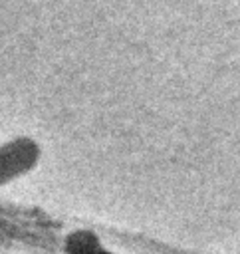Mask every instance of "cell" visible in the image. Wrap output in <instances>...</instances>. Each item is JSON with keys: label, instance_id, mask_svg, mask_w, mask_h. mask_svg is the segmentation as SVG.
Listing matches in <instances>:
<instances>
[{"label": "cell", "instance_id": "obj_1", "mask_svg": "<svg viewBox=\"0 0 240 254\" xmlns=\"http://www.w3.org/2000/svg\"><path fill=\"white\" fill-rule=\"evenodd\" d=\"M67 250H69V254H99L101 252L95 236H91L87 232H79V234L71 236Z\"/></svg>", "mask_w": 240, "mask_h": 254}, {"label": "cell", "instance_id": "obj_2", "mask_svg": "<svg viewBox=\"0 0 240 254\" xmlns=\"http://www.w3.org/2000/svg\"><path fill=\"white\" fill-rule=\"evenodd\" d=\"M99 254H103V252H99Z\"/></svg>", "mask_w": 240, "mask_h": 254}]
</instances>
